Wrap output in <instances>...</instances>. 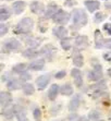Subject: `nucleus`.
I'll return each mask as SVG.
<instances>
[{"instance_id": "nucleus-1", "label": "nucleus", "mask_w": 111, "mask_h": 121, "mask_svg": "<svg viewBox=\"0 0 111 121\" xmlns=\"http://www.w3.org/2000/svg\"><path fill=\"white\" fill-rule=\"evenodd\" d=\"M34 20L32 17H23L22 20H20V22L17 23V25L14 26L13 32L14 34H17V35H28L31 34L32 30L34 27Z\"/></svg>"}, {"instance_id": "nucleus-2", "label": "nucleus", "mask_w": 111, "mask_h": 121, "mask_svg": "<svg viewBox=\"0 0 111 121\" xmlns=\"http://www.w3.org/2000/svg\"><path fill=\"white\" fill-rule=\"evenodd\" d=\"M72 17H73V28H81L85 26L88 23V17L87 13L83 9H74L72 11Z\"/></svg>"}, {"instance_id": "nucleus-3", "label": "nucleus", "mask_w": 111, "mask_h": 121, "mask_svg": "<svg viewBox=\"0 0 111 121\" xmlns=\"http://www.w3.org/2000/svg\"><path fill=\"white\" fill-rule=\"evenodd\" d=\"M22 49V44L15 38H9L2 43V52H17Z\"/></svg>"}, {"instance_id": "nucleus-4", "label": "nucleus", "mask_w": 111, "mask_h": 121, "mask_svg": "<svg viewBox=\"0 0 111 121\" xmlns=\"http://www.w3.org/2000/svg\"><path fill=\"white\" fill-rule=\"evenodd\" d=\"M70 17H71V14L69 12L64 11L62 9H59V11L56 13V15L53 17V22L59 24V25H65L70 22Z\"/></svg>"}, {"instance_id": "nucleus-5", "label": "nucleus", "mask_w": 111, "mask_h": 121, "mask_svg": "<svg viewBox=\"0 0 111 121\" xmlns=\"http://www.w3.org/2000/svg\"><path fill=\"white\" fill-rule=\"evenodd\" d=\"M56 54H57V48L51 44H47L40 49V55L44 56L45 60L47 61H51L55 58Z\"/></svg>"}, {"instance_id": "nucleus-6", "label": "nucleus", "mask_w": 111, "mask_h": 121, "mask_svg": "<svg viewBox=\"0 0 111 121\" xmlns=\"http://www.w3.org/2000/svg\"><path fill=\"white\" fill-rule=\"evenodd\" d=\"M89 46L88 37L85 35H78L75 37L74 40V47L75 50H84Z\"/></svg>"}, {"instance_id": "nucleus-7", "label": "nucleus", "mask_w": 111, "mask_h": 121, "mask_svg": "<svg viewBox=\"0 0 111 121\" xmlns=\"http://www.w3.org/2000/svg\"><path fill=\"white\" fill-rule=\"evenodd\" d=\"M24 42L30 48L36 49L37 47H39V46L42 45L43 38H40V37H33V36H31V35L28 34V35H25Z\"/></svg>"}, {"instance_id": "nucleus-8", "label": "nucleus", "mask_w": 111, "mask_h": 121, "mask_svg": "<svg viewBox=\"0 0 111 121\" xmlns=\"http://www.w3.org/2000/svg\"><path fill=\"white\" fill-rule=\"evenodd\" d=\"M50 80H51V74L47 73L44 74V75H40L36 79V86L39 91H43L47 87V85L50 83Z\"/></svg>"}, {"instance_id": "nucleus-9", "label": "nucleus", "mask_w": 111, "mask_h": 121, "mask_svg": "<svg viewBox=\"0 0 111 121\" xmlns=\"http://www.w3.org/2000/svg\"><path fill=\"white\" fill-rule=\"evenodd\" d=\"M71 76H72L73 81H74L75 85L77 87H82L83 86V73L81 72V70L78 68H74L71 70Z\"/></svg>"}, {"instance_id": "nucleus-10", "label": "nucleus", "mask_w": 111, "mask_h": 121, "mask_svg": "<svg viewBox=\"0 0 111 121\" xmlns=\"http://www.w3.org/2000/svg\"><path fill=\"white\" fill-rule=\"evenodd\" d=\"M12 100H13V98H12V95L10 92H1L0 93V105L2 108L8 107L12 103Z\"/></svg>"}, {"instance_id": "nucleus-11", "label": "nucleus", "mask_w": 111, "mask_h": 121, "mask_svg": "<svg viewBox=\"0 0 111 121\" xmlns=\"http://www.w3.org/2000/svg\"><path fill=\"white\" fill-rule=\"evenodd\" d=\"M59 11L58 6L56 4L55 2L49 3L47 7H46V11H45V17L46 19H53V17L56 15V13Z\"/></svg>"}, {"instance_id": "nucleus-12", "label": "nucleus", "mask_w": 111, "mask_h": 121, "mask_svg": "<svg viewBox=\"0 0 111 121\" xmlns=\"http://www.w3.org/2000/svg\"><path fill=\"white\" fill-rule=\"evenodd\" d=\"M30 8H31V11L35 14H42L46 11V7L44 6V3L39 2V1H33L30 4Z\"/></svg>"}, {"instance_id": "nucleus-13", "label": "nucleus", "mask_w": 111, "mask_h": 121, "mask_svg": "<svg viewBox=\"0 0 111 121\" xmlns=\"http://www.w3.org/2000/svg\"><path fill=\"white\" fill-rule=\"evenodd\" d=\"M52 34L57 38H59V39L61 40L63 38H65V37H68V30L64 26L59 25L57 27L52 28Z\"/></svg>"}, {"instance_id": "nucleus-14", "label": "nucleus", "mask_w": 111, "mask_h": 121, "mask_svg": "<svg viewBox=\"0 0 111 121\" xmlns=\"http://www.w3.org/2000/svg\"><path fill=\"white\" fill-rule=\"evenodd\" d=\"M95 36V48L96 49H101V48L105 47V39H103V36L101 32L99 30H96L94 33Z\"/></svg>"}, {"instance_id": "nucleus-15", "label": "nucleus", "mask_w": 111, "mask_h": 121, "mask_svg": "<svg viewBox=\"0 0 111 121\" xmlns=\"http://www.w3.org/2000/svg\"><path fill=\"white\" fill-rule=\"evenodd\" d=\"M88 90L93 93H96V92H106L107 90V84H106V81H98L96 82L95 84L90 85L88 87Z\"/></svg>"}, {"instance_id": "nucleus-16", "label": "nucleus", "mask_w": 111, "mask_h": 121, "mask_svg": "<svg viewBox=\"0 0 111 121\" xmlns=\"http://www.w3.org/2000/svg\"><path fill=\"white\" fill-rule=\"evenodd\" d=\"M81 99H82L81 98V95H78V94L73 96L72 99H71L69 103V110L70 111L75 112V111L78 109V107H80V105H81Z\"/></svg>"}, {"instance_id": "nucleus-17", "label": "nucleus", "mask_w": 111, "mask_h": 121, "mask_svg": "<svg viewBox=\"0 0 111 121\" xmlns=\"http://www.w3.org/2000/svg\"><path fill=\"white\" fill-rule=\"evenodd\" d=\"M22 82L23 81H21V80L11 79L7 82V87L9 88V91H17V90H20V88H23L24 84Z\"/></svg>"}, {"instance_id": "nucleus-18", "label": "nucleus", "mask_w": 111, "mask_h": 121, "mask_svg": "<svg viewBox=\"0 0 111 121\" xmlns=\"http://www.w3.org/2000/svg\"><path fill=\"white\" fill-rule=\"evenodd\" d=\"M1 115H2V117H4L6 119L11 120L14 116H15V105H13V106H8V107H6V108H2Z\"/></svg>"}, {"instance_id": "nucleus-19", "label": "nucleus", "mask_w": 111, "mask_h": 121, "mask_svg": "<svg viewBox=\"0 0 111 121\" xmlns=\"http://www.w3.org/2000/svg\"><path fill=\"white\" fill-rule=\"evenodd\" d=\"M45 62H46V60L45 59H36L34 60V61H32L31 63H30V69L33 71H40L44 69L45 67Z\"/></svg>"}, {"instance_id": "nucleus-20", "label": "nucleus", "mask_w": 111, "mask_h": 121, "mask_svg": "<svg viewBox=\"0 0 111 121\" xmlns=\"http://www.w3.org/2000/svg\"><path fill=\"white\" fill-rule=\"evenodd\" d=\"M25 8H26V3L22 0H17L12 4V10L15 14H21L25 10Z\"/></svg>"}, {"instance_id": "nucleus-21", "label": "nucleus", "mask_w": 111, "mask_h": 121, "mask_svg": "<svg viewBox=\"0 0 111 121\" xmlns=\"http://www.w3.org/2000/svg\"><path fill=\"white\" fill-rule=\"evenodd\" d=\"M84 4H85V7H86L87 10H88L90 13L95 12L96 10H98V9L100 8V2L99 1H96V0H86V1L84 2Z\"/></svg>"}, {"instance_id": "nucleus-22", "label": "nucleus", "mask_w": 111, "mask_h": 121, "mask_svg": "<svg viewBox=\"0 0 111 121\" xmlns=\"http://www.w3.org/2000/svg\"><path fill=\"white\" fill-rule=\"evenodd\" d=\"M87 78H88L89 81H92V82L101 81V79H102V72H99V71H96L93 69V70L87 72Z\"/></svg>"}, {"instance_id": "nucleus-23", "label": "nucleus", "mask_w": 111, "mask_h": 121, "mask_svg": "<svg viewBox=\"0 0 111 121\" xmlns=\"http://www.w3.org/2000/svg\"><path fill=\"white\" fill-rule=\"evenodd\" d=\"M39 55H40V51H37L36 49H33V48H27L24 51H22V56L27 59H35Z\"/></svg>"}, {"instance_id": "nucleus-24", "label": "nucleus", "mask_w": 111, "mask_h": 121, "mask_svg": "<svg viewBox=\"0 0 111 121\" xmlns=\"http://www.w3.org/2000/svg\"><path fill=\"white\" fill-rule=\"evenodd\" d=\"M60 93L63 96H71L74 93V88L70 83H65L62 86H60Z\"/></svg>"}, {"instance_id": "nucleus-25", "label": "nucleus", "mask_w": 111, "mask_h": 121, "mask_svg": "<svg viewBox=\"0 0 111 121\" xmlns=\"http://www.w3.org/2000/svg\"><path fill=\"white\" fill-rule=\"evenodd\" d=\"M59 93H60V87L57 84H52L50 86L49 91H48V98L53 101L57 98V96H58Z\"/></svg>"}, {"instance_id": "nucleus-26", "label": "nucleus", "mask_w": 111, "mask_h": 121, "mask_svg": "<svg viewBox=\"0 0 111 121\" xmlns=\"http://www.w3.org/2000/svg\"><path fill=\"white\" fill-rule=\"evenodd\" d=\"M15 116L17 118V121H24L27 119L25 109L21 106H19V105H15Z\"/></svg>"}, {"instance_id": "nucleus-27", "label": "nucleus", "mask_w": 111, "mask_h": 121, "mask_svg": "<svg viewBox=\"0 0 111 121\" xmlns=\"http://www.w3.org/2000/svg\"><path fill=\"white\" fill-rule=\"evenodd\" d=\"M11 17V10L6 6H2L0 8V21L4 22L6 20H8L9 17Z\"/></svg>"}, {"instance_id": "nucleus-28", "label": "nucleus", "mask_w": 111, "mask_h": 121, "mask_svg": "<svg viewBox=\"0 0 111 121\" xmlns=\"http://www.w3.org/2000/svg\"><path fill=\"white\" fill-rule=\"evenodd\" d=\"M28 68H30V65H26V63L21 62V63H17V65H13V68H12V72L21 74V73H23V72H26V70H27Z\"/></svg>"}, {"instance_id": "nucleus-29", "label": "nucleus", "mask_w": 111, "mask_h": 121, "mask_svg": "<svg viewBox=\"0 0 111 121\" xmlns=\"http://www.w3.org/2000/svg\"><path fill=\"white\" fill-rule=\"evenodd\" d=\"M22 90H23L24 95H26V96H31L35 93V87H34V85L31 84V83H25Z\"/></svg>"}, {"instance_id": "nucleus-30", "label": "nucleus", "mask_w": 111, "mask_h": 121, "mask_svg": "<svg viewBox=\"0 0 111 121\" xmlns=\"http://www.w3.org/2000/svg\"><path fill=\"white\" fill-rule=\"evenodd\" d=\"M73 65H75V68H81L84 65V58L81 54H76L73 57Z\"/></svg>"}, {"instance_id": "nucleus-31", "label": "nucleus", "mask_w": 111, "mask_h": 121, "mask_svg": "<svg viewBox=\"0 0 111 121\" xmlns=\"http://www.w3.org/2000/svg\"><path fill=\"white\" fill-rule=\"evenodd\" d=\"M60 45H61V48L63 50H70L71 49V38L65 37V38L61 39L60 40Z\"/></svg>"}, {"instance_id": "nucleus-32", "label": "nucleus", "mask_w": 111, "mask_h": 121, "mask_svg": "<svg viewBox=\"0 0 111 121\" xmlns=\"http://www.w3.org/2000/svg\"><path fill=\"white\" fill-rule=\"evenodd\" d=\"M106 17H107V15H106L105 13H102V12H97V13L94 15V21L96 23H101L105 21Z\"/></svg>"}, {"instance_id": "nucleus-33", "label": "nucleus", "mask_w": 111, "mask_h": 121, "mask_svg": "<svg viewBox=\"0 0 111 121\" xmlns=\"http://www.w3.org/2000/svg\"><path fill=\"white\" fill-rule=\"evenodd\" d=\"M101 117V113L98 111V110H92L88 115L89 120H94V121H98V119Z\"/></svg>"}, {"instance_id": "nucleus-34", "label": "nucleus", "mask_w": 111, "mask_h": 121, "mask_svg": "<svg viewBox=\"0 0 111 121\" xmlns=\"http://www.w3.org/2000/svg\"><path fill=\"white\" fill-rule=\"evenodd\" d=\"M61 108H62V105H60V104H56V105H53L52 107L50 108V113H51L52 116H57L59 112H60Z\"/></svg>"}, {"instance_id": "nucleus-35", "label": "nucleus", "mask_w": 111, "mask_h": 121, "mask_svg": "<svg viewBox=\"0 0 111 121\" xmlns=\"http://www.w3.org/2000/svg\"><path fill=\"white\" fill-rule=\"evenodd\" d=\"M8 31H9V26L7 24H4V23H1L0 24V36L1 37L4 36L8 33Z\"/></svg>"}, {"instance_id": "nucleus-36", "label": "nucleus", "mask_w": 111, "mask_h": 121, "mask_svg": "<svg viewBox=\"0 0 111 121\" xmlns=\"http://www.w3.org/2000/svg\"><path fill=\"white\" fill-rule=\"evenodd\" d=\"M31 79H32V75L28 73L27 71H26V72H23V73L20 74V80H21V81H23V82L30 81Z\"/></svg>"}, {"instance_id": "nucleus-37", "label": "nucleus", "mask_w": 111, "mask_h": 121, "mask_svg": "<svg viewBox=\"0 0 111 121\" xmlns=\"http://www.w3.org/2000/svg\"><path fill=\"white\" fill-rule=\"evenodd\" d=\"M33 116H34V118H35V120L40 121V118H42V111H40V109L39 108H35L33 110Z\"/></svg>"}, {"instance_id": "nucleus-38", "label": "nucleus", "mask_w": 111, "mask_h": 121, "mask_svg": "<svg viewBox=\"0 0 111 121\" xmlns=\"http://www.w3.org/2000/svg\"><path fill=\"white\" fill-rule=\"evenodd\" d=\"M81 119L82 118H80V116H78L77 113H75V112L71 113V115L68 117V120L69 121H81Z\"/></svg>"}, {"instance_id": "nucleus-39", "label": "nucleus", "mask_w": 111, "mask_h": 121, "mask_svg": "<svg viewBox=\"0 0 111 121\" xmlns=\"http://www.w3.org/2000/svg\"><path fill=\"white\" fill-rule=\"evenodd\" d=\"M65 75H67V72L64 70H62V71H58V72L55 74V78L57 80H61V79H63V78H65Z\"/></svg>"}, {"instance_id": "nucleus-40", "label": "nucleus", "mask_w": 111, "mask_h": 121, "mask_svg": "<svg viewBox=\"0 0 111 121\" xmlns=\"http://www.w3.org/2000/svg\"><path fill=\"white\" fill-rule=\"evenodd\" d=\"M103 31H106V33L108 35H111V23H105L102 26Z\"/></svg>"}, {"instance_id": "nucleus-41", "label": "nucleus", "mask_w": 111, "mask_h": 121, "mask_svg": "<svg viewBox=\"0 0 111 121\" xmlns=\"http://www.w3.org/2000/svg\"><path fill=\"white\" fill-rule=\"evenodd\" d=\"M105 47L108 48V49H111V38L105 39Z\"/></svg>"}, {"instance_id": "nucleus-42", "label": "nucleus", "mask_w": 111, "mask_h": 121, "mask_svg": "<svg viewBox=\"0 0 111 121\" xmlns=\"http://www.w3.org/2000/svg\"><path fill=\"white\" fill-rule=\"evenodd\" d=\"M103 59L107 60V61L111 62V52H107V54H103Z\"/></svg>"}, {"instance_id": "nucleus-43", "label": "nucleus", "mask_w": 111, "mask_h": 121, "mask_svg": "<svg viewBox=\"0 0 111 121\" xmlns=\"http://www.w3.org/2000/svg\"><path fill=\"white\" fill-rule=\"evenodd\" d=\"M105 8L108 9V10H111V3H105Z\"/></svg>"}, {"instance_id": "nucleus-44", "label": "nucleus", "mask_w": 111, "mask_h": 121, "mask_svg": "<svg viewBox=\"0 0 111 121\" xmlns=\"http://www.w3.org/2000/svg\"><path fill=\"white\" fill-rule=\"evenodd\" d=\"M107 73H108V74H109V76H110V78H111V68H110V69H109L108 71H107Z\"/></svg>"}, {"instance_id": "nucleus-45", "label": "nucleus", "mask_w": 111, "mask_h": 121, "mask_svg": "<svg viewBox=\"0 0 111 121\" xmlns=\"http://www.w3.org/2000/svg\"><path fill=\"white\" fill-rule=\"evenodd\" d=\"M24 121H30V120H28V119H26V120H24Z\"/></svg>"}, {"instance_id": "nucleus-46", "label": "nucleus", "mask_w": 111, "mask_h": 121, "mask_svg": "<svg viewBox=\"0 0 111 121\" xmlns=\"http://www.w3.org/2000/svg\"><path fill=\"white\" fill-rule=\"evenodd\" d=\"M6 1H11V0H6Z\"/></svg>"}, {"instance_id": "nucleus-47", "label": "nucleus", "mask_w": 111, "mask_h": 121, "mask_svg": "<svg viewBox=\"0 0 111 121\" xmlns=\"http://www.w3.org/2000/svg\"><path fill=\"white\" fill-rule=\"evenodd\" d=\"M57 121H63V120H57Z\"/></svg>"}, {"instance_id": "nucleus-48", "label": "nucleus", "mask_w": 111, "mask_h": 121, "mask_svg": "<svg viewBox=\"0 0 111 121\" xmlns=\"http://www.w3.org/2000/svg\"><path fill=\"white\" fill-rule=\"evenodd\" d=\"M98 121H102V120H98Z\"/></svg>"}, {"instance_id": "nucleus-49", "label": "nucleus", "mask_w": 111, "mask_h": 121, "mask_svg": "<svg viewBox=\"0 0 111 121\" xmlns=\"http://www.w3.org/2000/svg\"><path fill=\"white\" fill-rule=\"evenodd\" d=\"M105 1H108V0H105Z\"/></svg>"}, {"instance_id": "nucleus-50", "label": "nucleus", "mask_w": 111, "mask_h": 121, "mask_svg": "<svg viewBox=\"0 0 111 121\" xmlns=\"http://www.w3.org/2000/svg\"><path fill=\"white\" fill-rule=\"evenodd\" d=\"M35 1H37V0H35Z\"/></svg>"}, {"instance_id": "nucleus-51", "label": "nucleus", "mask_w": 111, "mask_h": 121, "mask_svg": "<svg viewBox=\"0 0 111 121\" xmlns=\"http://www.w3.org/2000/svg\"><path fill=\"white\" fill-rule=\"evenodd\" d=\"M110 19H111V17H110Z\"/></svg>"}]
</instances>
